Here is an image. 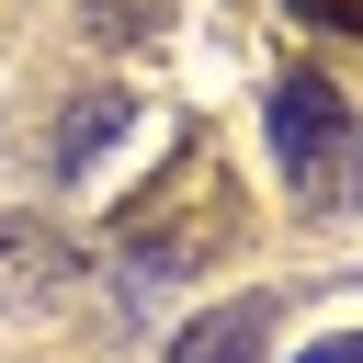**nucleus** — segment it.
Here are the masks:
<instances>
[{
	"mask_svg": "<svg viewBox=\"0 0 363 363\" xmlns=\"http://www.w3.org/2000/svg\"><path fill=\"white\" fill-rule=\"evenodd\" d=\"M295 23H329V34H363V0H284Z\"/></svg>",
	"mask_w": 363,
	"mask_h": 363,
	"instance_id": "6",
	"label": "nucleus"
},
{
	"mask_svg": "<svg viewBox=\"0 0 363 363\" xmlns=\"http://www.w3.org/2000/svg\"><path fill=\"white\" fill-rule=\"evenodd\" d=\"M261 125H272V170L306 216H352L363 204V113L318 79V68H284L261 91Z\"/></svg>",
	"mask_w": 363,
	"mask_h": 363,
	"instance_id": "1",
	"label": "nucleus"
},
{
	"mask_svg": "<svg viewBox=\"0 0 363 363\" xmlns=\"http://www.w3.org/2000/svg\"><path fill=\"white\" fill-rule=\"evenodd\" d=\"M57 272H68V250L45 227H0V306H45Z\"/></svg>",
	"mask_w": 363,
	"mask_h": 363,
	"instance_id": "3",
	"label": "nucleus"
},
{
	"mask_svg": "<svg viewBox=\"0 0 363 363\" xmlns=\"http://www.w3.org/2000/svg\"><path fill=\"white\" fill-rule=\"evenodd\" d=\"M79 23H91V34H159L170 0H79Z\"/></svg>",
	"mask_w": 363,
	"mask_h": 363,
	"instance_id": "5",
	"label": "nucleus"
},
{
	"mask_svg": "<svg viewBox=\"0 0 363 363\" xmlns=\"http://www.w3.org/2000/svg\"><path fill=\"white\" fill-rule=\"evenodd\" d=\"M261 352H272V306L261 295H227V306L182 318V340H170V363H261Z\"/></svg>",
	"mask_w": 363,
	"mask_h": 363,
	"instance_id": "2",
	"label": "nucleus"
},
{
	"mask_svg": "<svg viewBox=\"0 0 363 363\" xmlns=\"http://www.w3.org/2000/svg\"><path fill=\"white\" fill-rule=\"evenodd\" d=\"M306 363H363V340H352V329H340V340H318V352H306Z\"/></svg>",
	"mask_w": 363,
	"mask_h": 363,
	"instance_id": "7",
	"label": "nucleus"
},
{
	"mask_svg": "<svg viewBox=\"0 0 363 363\" xmlns=\"http://www.w3.org/2000/svg\"><path fill=\"white\" fill-rule=\"evenodd\" d=\"M113 136H125V91H79L45 159H57V170H79V159H91V147H113Z\"/></svg>",
	"mask_w": 363,
	"mask_h": 363,
	"instance_id": "4",
	"label": "nucleus"
}]
</instances>
